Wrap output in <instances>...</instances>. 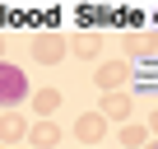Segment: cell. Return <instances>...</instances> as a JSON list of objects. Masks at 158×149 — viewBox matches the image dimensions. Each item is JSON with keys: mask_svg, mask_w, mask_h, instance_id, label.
<instances>
[{"mask_svg": "<svg viewBox=\"0 0 158 149\" xmlns=\"http://www.w3.org/2000/svg\"><path fill=\"white\" fill-rule=\"evenodd\" d=\"M116 140H121L126 149H144V144H149V126H144V121H126Z\"/></svg>", "mask_w": 158, "mask_h": 149, "instance_id": "11", "label": "cell"}, {"mask_svg": "<svg viewBox=\"0 0 158 149\" xmlns=\"http://www.w3.org/2000/svg\"><path fill=\"white\" fill-rule=\"evenodd\" d=\"M70 51H74L79 61H93V56L102 51V33H98V28H79V33L70 37Z\"/></svg>", "mask_w": 158, "mask_h": 149, "instance_id": "7", "label": "cell"}, {"mask_svg": "<svg viewBox=\"0 0 158 149\" xmlns=\"http://www.w3.org/2000/svg\"><path fill=\"white\" fill-rule=\"evenodd\" d=\"M93 84H98L102 93H116V89H126V84H130V61H102Z\"/></svg>", "mask_w": 158, "mask_h": 149, "instance_id": "4", "label": "cell"}, {"mask_svg": "<svg viewBox=\"0 0 158 149\" xmlns=\"http://www.w3.org/2000/svg\"><path fill=\"white\" fill-rule=\"evenodd\" d=\"M144 149H158V140H149V144H144Z\"/></svg>", "mask_w": 158, "mask_h": 149, "instance_id": "13", "label": "cell"}, {"mask_svg": "<svg viewBox=\"0 0 158 149\" xmlns=\"http://www.w3.org/2000/svg\"><path fill=\"white\" fill-rule=\"evenodd\" d=\"M98 112H102L107 121H112V117H116V121H126V117L135 112V98H130L126 89H116V93H102V107H98Z\"/></svg>", "mask_w": 158, "mask_h": 149, "instance_id": "8", "label": "cell"}, {"mask_svg": "<svg viewBox=\"0 0 158 149\" xmlns=\"http://www.w3.org/2000/svg\"><path fill=\"white\" fill-rule=\"evenodd\" d=\"M107 126H112V121H107L102 112H84V117L74 121V140H84V144H102Z\"/></svg>", "mask_w": 158, "mask_h": 149, "instance_id": "5", "label": "cell"}, {"mask_svg": "<svg viewBox=\"0 0 158 149\" xmlns=\"http://www.w3.org/2000/svg\"><path fill=\"white\" fill-rule=\"evenodd\" d=\"M28 144H33V149H56V144H60V126H56L51 117H37V121L28 126Z\"/></svg>", "mask_w": 158, "mask_h": 149, "instance_id": "6", "label": "cell"}, {"mask_svg": "<svg viewBox=\"0 0 158 149\" xmlns=\"http://www.w3.org/2000/svg\"><path fill=\"white\" fill-rule=\"evenodd\" d=\"M28 103H33L37 117H56L60 112V93L56 89H37V93H28Z\"/></svg>", "mask_w": 158, "mask_h": 149, "instance_id": "10", "label": "cell"}, {"mask_svg": "<svg viewBox=\"0 0 158 149\" xmlns=\"http://www.w3.org/2000/svg\"><path fill=\"white\" fill-rule=\"evenodd\" d=\"M19 140H28V121L14 112H0V144H19Z\"/></svg>", "mask_w": 158, "mask_h": 149, "instance_id": "9", "label": "cell"}, {"mask_svg": "<svg viewBox=\"0 0 158 149\" xmlns=\"http://www.w3.org/2000/svg\"><path fill=\"white\" fill-rule=\"evenodd\" d=\"M65 51H70V42H65L60 33H51V28L33 37V61H37V65H56Z\"/></svg>", "mask_w": 158, "mask_h": 149, "instance_id": "3", "label": "cell"}, {"mask_svg": "<svg viewBox=\"0 0 158 149\" xmlns=\"http://www.w3.org/2000/svg\"><path fill=\"white\" fill-rule=\"evenodd\" d=\"M144 126H149V135L158 140V103H153V112H149V121H144Z\"/></svg>", "mask_w": 158, "mask_h": 149, "instance_id": "12", "label": "cell"}, {"mask_svg": "<svg viewBox=\"0 0 158 149\" xmlns=\"http://www.w3.org/2000/svg\"><path fill=\"white\" fill-rule=\"evenodd\" d=\"M121 42L130 61H158V28H126Z\"/></svg>", "mask_w": 158, "mask_h": 149, "instance_id": "2", "label": "cell"}, {"mask_svg": "<svg viewBox=\"0 0 158 149\" xmlns=\"http://www.w3.org/2000/svg\"><path fill=\"white\" fill-rule=\"evenodd\" d=\"M23 98H28V79H23V70L10 65V61H0V112H14Z\"/></svg>", "mask_w": 158, "mask_h": 149, "instance_id": "1", "label": "cell"}, {"mask_svg": "<svg viewBox=\"0 0 158 149\" xmlns=\"http://www.w3.org/2000/svg\"><path fill=\"white\" fill-rule=\"evenodd\" d=\"M0 56H5V42H0Z\"/></svg>", "mask_w": 158, "mask_h": 149, "instance_id": "14", "label": "cell"}]
</instances>
